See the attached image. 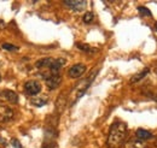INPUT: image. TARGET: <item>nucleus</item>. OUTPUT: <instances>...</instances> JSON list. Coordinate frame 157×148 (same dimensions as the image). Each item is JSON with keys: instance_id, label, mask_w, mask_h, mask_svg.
Here are the masks:
<instances>
[{"instance_id": "1", "label": "nucleus", "mask_w": 157, "mask_h": 148, "mask_svg": "<svg viewBox=\"0 0 157 148\" xmlns=\"http://www.w3.org/2000/svg\"><path fill=\"white\" fill-rule=\"evenodd\" d=\"M127 136V124L123 122H116L111 125L108 135L106 145L109 148H120Z\"/></svg>"}, {"instance_id": "2", "label": "nucleus", "mask_w": 157, "mask_h": 148, "mask_svg": "<svg viewBox=\"0 0 157 148\" xmlns=\"http://www.w3.org/2000/svg\"><path fill=\"white\" fill-rule=\"evenodd\" d=\"M15 117V112L6 105H0V123H7Z\"/></svg>"}, {"instance_id": "3", "label": "nucleus", "mask_w": 157, "mask_h": 148, "mask_svg": "<svg viewBox=\"0 0 157 148\" xmlns=\"http://www.w3.org/2000/svg\"><path fill=\"white\" fill-rule=\"evenodd\" d=\"M45 81H46V86H47V88L51 89V91H53V89L58 88L59 84L62 83V76H60L59 74L50 75L48 77L45 78Z\"/></svg>"}, {"instance_id": "4", "label": "nucleus", "mask_w": 157, "mask_h": 148, "mask_svg": "<svg viewBox=\"0 0 157 148\" xmlns=\"http://www.w3.org/2000/svg\"><path fill=\"white\" fill-rule=\"evenodd\" d=\"M24 91L27 94L34 96L36 94H39L41 91V86L39 84V82L36 81H28L25 84H24Z\"/></svg>"}, {"instance_id": "5", "label": "nucleus", "mask_w": 157, "mask_h": 148, "mask_svg": "<svg viewBox=\"0 0 157 148\" xmlns=\"http://www.w3.org/2000/svg\"><path fill=\"white\" fill-rule=\"evenodd\" d=\"M85 72H86V65L85 64H75V65H73L69 69L68 75L71 78H78V77H81Z\"/></svg>"}, {"instance_id": "6", "label": "nucleus", "mask_w": 157, "mask_h": 148, "mask_svg": "<svg viewBox=\"0 0 157 148\" xmlns=\"http://www.w3.org/2000/svg\"><path fill=\"white\" fill-rule=\"evenodd\" d=\"M0 98L6 100V101H10L12 104H16L18 101V95L17 93L13 92V91H10V89H4V91H0Z\"/></svg>"}, {"instance_id": "7", "label": "nucleus", "mask_w": 157, "mask_h": 148, "mask_svg": "<svg viewBox=\"0 0 157 148\" xmlns=\"http://www.w3.org/2000/svg\"><path fill=\"white\" fill-rule=\"evenodd\" d=\"M65 63H67V60L65 59H63V58H58V59H53V61H52V64H51V66L48 68V70H50V74L51 75H56L59 72V70L65 65Z\"/></svg>"}, {"instance_id": "8", "label": "nucleus", "mask_w": 157, "mask_h": 148, "mask_svg": "<svg viewBox=\"0 0 157 148\" xmlns=\"http://www.w3.org/2000/svg\"><path fill=\"white\" fill-rule=\"evenodd\" d=\"M64 5L68 6L69 9L74 11H81L86 6V1H80V0H67L64 1Z\"/></svg>"}, {"instance_id": "9", "label": "nucleus", "mask_w": 157, "mask_h": 148, "mask_svg": "<svg viewBox=\"0 0 157 148\" xmlns=\"http://www.w3.org/2000/svg\"><path fill=\"white\" fill-rule=\"evenodd\" d=\"M136 135H137V137L140 141H145V140H149V139L152 137V134L149 130H145V129H138Z\"/></svg>"}, {"instance_id": "10", "label": "nucleus", "mask_w": 157, "mask_h": 148, "mask_svg": "<svg viewBox=\"0 0 157 148\" xmlns=\"http://www.w3.org/2000/svg\"><path fill=\"white\" fill-rule=\"evenodd\" d=\"M52 61H53V59L52 58H44V59H40L36 61V68H39V69H48L50 66H51V64H52Z\"/></svg>"}, {"instance_id": "11", "label": "nucleus", "mask_w": 157, "mask_h": 148, "mask_svg": "<svg viewBox=\"0 0 157 148\" xmlns=\"http://www.w3.org/2000/svg\"><path fill=\"white\" fill-rule=\"evenodd\" d=\"M124 148H146V143L140 140H133L124 145Z\"/></svg>"}, {"instance_id": "12", "label": "nucleus", "mask_w": 157, "mask_h": 148, "mask_svg": "<svg viewBox=\"0 0 157 148\" xmlns=\"http://www.w3.org/2000/svg\"><path fill=\"white\" fill-rule=\"evenodd\" d=\"M150 72V69L149 68H146V69H144L141 72H139V74H137V75H134L132 78H131V83H137V82H139L140 80H143L146 75Z\"/></svg>"}, {"instance_id": "13", "label": "nucleus", "mask_w": 157, "mask_h": 148, "mask_svg": "<svg viewBox=\"0 0 157 148\" xmlns=\"http://www.w3.org/2000/svg\"><path fill=\"white\" fill-rule=\"evenodd\" d=\"M47 96H40V98H34L32 100V104L34 106H38V107H41V106H45L47 104Z\"/></svg>"}, {"instance_id": "14", "label": "nucleus", "mask_w": 157, "mask_h": 148, "mask_svg": "<svg viewBox=\"0 0 157 148\" xmlns=\"http://www.w3.org/2000/svg\"><path fill=\"white\" fill-rule=\"evenodd\" d=\"M138 11L144 17H150L151 16V11L147 7H145V6H138Z\"/></svg>"}, {"instance_id": "15", "label": "nucleus", "mask_w": 157, "mask_h": 148, "mask_svg": "<svg viewBox=\"0 0 157 148\" xmlns=\"http://www.w3.org/2000/svg\"><path fill=\"white\" fill-rule=\"evenodd\" d=\"M76 46H78V50H81V51H85V52H90V53H92V52H96V51H97V50H94V48H92L91 46H88V45H85V43H78Z\"/></svg>"}, {"instance_id": "16", "label": "nucleus", "mask_w": 157, "mask_h": 148, "mask_svg": "<svg viewBox=\"0 0 157 148\" xmlns=\"http://www.w3.org/2000/svg\"><path fill=\"white\" fill-rule=\"evenodd\" d=\"M82 19H83V22L87 23V24H88V23H92L93 19H94V15H93L92 12H86V13L83 15Z\"/></svg>"}, {"instance_id": "17", "label": "nucleus", "mask_w": 157, "mask_h": 148, "mask_svg": "<svg viewBox=\"0 0 157 148\" xmlns=\"http://www.w3.org/2000/svg\"><path fill=\"white\" fill-rule=\"evenodd\" d=\"M2 48L7 50V51H18V47H16L15 45H11V43H4Z\"/></svg>"}, {"instance_id": "18", "label": "nucleus", "mask_w": 157, "mask_h": 148, "mask_svg": "<svg viewBox=\"0 0 157 148\" xmlns=\"http://www.w3.org/2000/svg\"><path fill=\"white\" fill-rule=\"evenodd\" d=\"M12 146L16 148H22V145L20 143L18 140H12Z\"/></svg>"}, {"instance_id": "19", "label": "nucleus", "mask_w": 157, "mask_h": 148, "mask_svg": "<svg viewBox=\"0 0 157 148\" xmlns=\"http://www.w3.org/2000/svg\"><path fill=\"white\" fill-rule=\"evenodd\" d=\"M4 28H5V23L2 20H0V30H2Z\"/></svg>"}, {"instance_id": "20", "label": "nucleus", "mask_w": 157, "mask_h": 148, "mask_svg": "<svg viewBox=\"0 0 157 148\" xmlns=\"http://www.w3.org/2000/svg\"><path fill=\"white\" fill-rule=\"evenodd\" d=\"M155 29H156V30H157V23H156V24H155Z\"/></svg>"}, {"instance_id": "21", "label": "nucleus", "mask_w": 157, "mask_h": 148, "mask_svg": "<svg viewBox=\"0 0 157 148\" xmlns=\"http://www.w3.org/2000/svg\"><path fill=\"white\" fill-rule=\"evenodd\" d=\"M156 148H157V141H156Z\"/></svg>"}, {"instance_id": "22", "label": "nucleus", "mask_w": 157, "mask_h": 148, "mask_svg": "<svg viewBox=\"0 0 157 148\" xmlns=\"http://www.w3.org/2000/svg\"><path fill=\"white\" fill-rule=\"evenodd\" d=\"M0 81H1V76H0Z\"/></svg>"}]
</instances>
